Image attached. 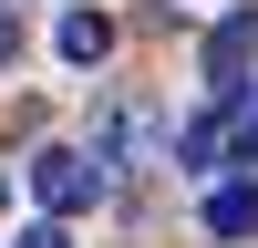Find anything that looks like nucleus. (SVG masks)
<instances>
[{"label": "nucleus", "mask_w": 258, "mask_h": 248, "mask_svg": "<svg viewBox=\"0 0 258 248\" xmlns=\"http://www.w3.org/2000/svg\"><path fill=\"white\" fill-rule=\"evenodd\" d=\"M165 165H186V176L258 165V114H248V103H207V114H186L176 135H165Z\"/></svg>", "instance_id": "obj_1"}, {"label": "nucleus", "mask_w": 258, "mask_h": 248, "mask_svg": "<svg viewBox=\"0 0 258 248\" xmlns=\"http://www.w3.org/2000/svg\"><path fill=\"white\" fill-rule=\"evenodd\" d=\"M21 176H31V197H41V217H52V227H62V217H83V207L103 197V165L83 155V145H41Z\"/></svg>", "instance_id": "obj_2"}, {"label": "nucleus", "mask_w": 258, "mask_h": 248, "mask_svg": "<svg viewBox=\"0 0 258 248\" xmlns=\"http://www.w3.org/2000/svg\"><path fill=\"white\" fill-rule=\"evenodd\" d=\"M165 135H176V124H165L155 103H103V124H93V165H155Z\"/></svg>", "instance_id": "obj_3"}, {"label": "nucleus", "mask_w": 258, "mask_h": 248, "mask_svg": "<svg viewBox=\"0 0 258 248\" xmlns=\"http://www.w3.org/2000/svg\"><path fill=\"white\" fill-rule=\"evenodd\" d=\"M248 73H258V11H227L217 31H207V93L248 103Z\"/></svg>", "instance_id": "obj_4"}, {"label": "nucleus", "mask_w": 258, "mask_h": 248, "mask_svg": "<svg viewBox=\"0 0 258 248\" xmlns=\"http://www.w3.org/2000/svg\"><path fill=\"white\" fill-rule=\"evenodd\" d=\"M207 238H258V176H238V186L207 197Z\"/></svg>", "instance_id": "obj_5"}, {"label": "nucleus", "mask_w": 258, "mask_h": 248, "mask_svg": "<svg viewBox=\"0 0 258 248\" xmlns=\"http://www.w3.org/2000/svg\"><path fill=\"white\" fill-rule=\"evenodd\" d=\"M103 52H114V21H103V11H62V62H83V73H93Z\"/></svg>", "instance_id": "obj_6"}, {"label": "nucleus", "mask_w": 258, "mask_h": 248, "mask_svg": "<svg viewBox=\"0 0 258 248\" xmlns=\"http://www.w3.org/2000/svg\"><path fill=\"white\" fill-rule=\"evenodd\" d=\"M21 62V0H0V73Z\"/></svg>", "instance_id": "obj_7"}, {"label": "nucleus", "mask_w": 258, "mask_h": 248, "mask_svg": "<svg viewBox=\"0 0 258 248\" xmlns=\"http://www.w3.org/2000/svg\"><path fill=\"white\" fill-rule=\"evenodd\" d=\"M11 248H73V238H62V227H52V217H41V227H21V238H11Z\"/></svg>", "instance_id": "obj_8"}, {"label": "nucleus", "mask_w": 258, "mask_h": 248, "mask_svg": "<svg viewBox=\"0 0 258 248\" xmlns=\"http://www.w3.org/2000/svg\"><path fill=\"white\" fill-rule=\"evenodd\" d=\"M0 207H11V176H0Z\"/></svg>", "instance_id": "obj_9"}]
</instances>
